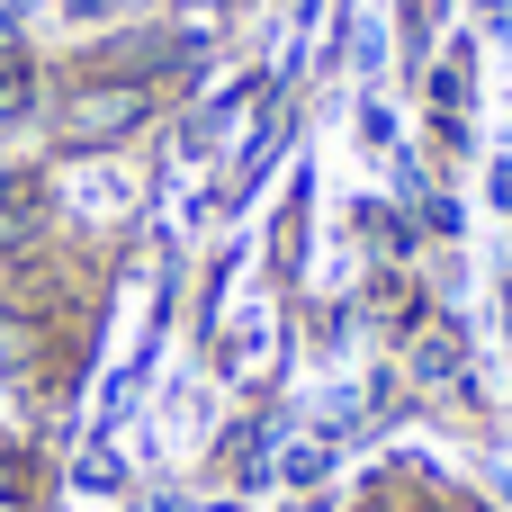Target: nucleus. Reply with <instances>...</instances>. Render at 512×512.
I'll return each instance as SVG.
<instances>
[{
  "label": "nucleus",
  "instance_id": "f257e3e1",
  "mask_svg": "<svg viewBox=\"0 0 512 512\" xmlns=\"http://www.w3.org/2000/svg\"><path fill=\"white\" fill-rule=\"evenodd\" d=\"M153 117H162V81H135V72H90L81 63L63 90H45V126H54L63 162H90V153L135 144Z\"/></svg>",
  "mask_w": 512,
  "mask_h": 512
},
{
  "label": "nucleus",
  "instance_id": "f03ea898",
  "mask_svg": "<svg viewBox=\"0 0 512 512\" xmlns=\"http://www.w3.org/2000/svg\"><path fill=\"white\" fill-rule=\"evenodd\" d=\"M45 189H54V180H45V171H27V162H18V171H0V270H9V261H27V252L45 243V225H54V198H45Z\"/></svg>",
  "mask_w": 512,
  "mask_h": 512
},
{
  "label": "nucleus",
  "instance_id": "7ed1b4c3",
  "mask_svg": "<svg viewBox=\"0 0 512 512\" xmlns=\"http://www.w3.org/2000/svg\"><path fill=\"white\" fill-rule=\"evenodd\" d=\"M27 126H45V72L36 63L0 72V135H27Z\"/></svg>",
  "mask_w": 512,
  "mask_h": 512
},
{
  "label": "nucleus",
  "instance_id": "20e7f679",
  "mask_svg": "<svg viewBox=\"0 0 512 512\" xmlns=\"http://www.w3.org/2000/svg\"><path fill=\"white\" fill-rule=\"evenodd\" d=\"M36 351H45V315H36V306H18V297L0 288V369H27Z\"/></svg>",
  "mask_w": 512,
  "mask_h": 512
},
{
  "label": "nucleus",
  "instance_id": "39448f33",
  "mask_svg": "<svg viewBox=\"0 0 512 512\" xmlns=\"http://www.w3.org/2000/svg\"><path fill=\"white\" fill-rule=\"evenodd\" d=\"M18 63H27V18L0 9V72H18Z\"/></svg>",
  "mask_w": 512,
  "mask_h": 512
},
{
  "label": "nucleus",
  "instance_id": "423d86ee",
  "mask_svg": "<svg viewBox=\"0 0 512 512\" xmlns=\"http://www.w3.org/2000/svg\"><path fill=\"white\" fill-rule=\"evenodd\" d=\"M18 495H27V459H18V450H0V504H18Z\"/></svg>",
  "mask_w": 512,
  "mask_h": 512
},
{
  "label": "nucleus",
  "instance_id": "0eeeda50",
  "mask_svg": "<svg viewBox=\"0 0 512 512\" xmlns=\"http://www.w3.org/2000/svg\"><path fill=\"white\" fill-rule=\"evenodd\" d=\"M0 9H27V0H0Z\"/></svg>",
  "mask_w": 512,
  "mask_h": 512
},
{
  "label": "nucleus",
  "instance_id": "6e6552de",
  "mask_svg": "<svg viewBox=\"0 0 512 512\" xmlns=\"http://www.w3.org/2000/svg\"><path fill=\"white\" fill-rule=\"evenodd\" d=\"M387 512H414V504H387Z\"/></svg>",
  "mask_w": 512,
  "mask_h": 512
},
{
  "label": "nucleus",
  "instance_id": "1a4fd4ad",
  "mask_svg": "<svg viewBox=\"0 0 512 512\" xmlns=\"http://www.w3.org/2000/svg\"><path fill=\"white\" fill-rule=\"evenodd\" d=\"M459 512H477V504H459Z\"/></svg>",
  "mask_w": 512,
  "mask_h": 512
}]
</instances>
